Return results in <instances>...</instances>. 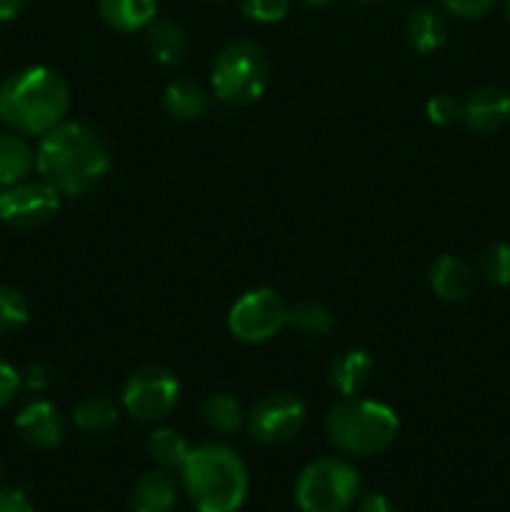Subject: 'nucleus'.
Returning <instances> with one entry per match:
<instances>
[{
    "label": "nucleus",
    "mask_w": 510,
    "mask_h": 512,
    "mask_svg": "<svg viewBox=\"0 0 510 512\" xmlns=\"http://www.w3.org/2000/svg\"><path fill=\"white\" fill-rule=\"evenodd\" d=\"M110 153L103 138L85 123H60L40 135L35 170L60 195H83L105 178Z\"/></svg>",
    "instance_id": "obj_1"
},
{
    "label": "nucleus",
    "mask_w": 510,
    "mask_h": 512,
    "mask_svg": "<svg viewBox=\"0 0 510 512\" xmlns=\"http://www.w3.org/2000/svg\"><path fill=\"white\" fill-rule=\"evenodd\" d=\"M70 105L63 75L33 65L0 85V120L20 135H45L65 120Z\"/></svg>",
    "instance_id": "obj_2"
},
{
    "label": "nucleus",
    "mask_w": 510,
    "mask_h": 512,
    "mask_svg": "<svg viewBox=\"0 0 510 512\" xmlns=\"http://www.w3.org/2000/svg\"><path fill=\"white\" fill-rule=\"evenodd\" d=\"M180 485L195 512H238L250 490L248 468L233 448L203 443L180 465Z\"/></svg>",
    "instance_id": "obj_3"
},
{
    "label": "nucleus",
    "mask_w": 510,
    "mask_h": 512,
    "mask_svg": "<svg viewBox=\"0 0 510 512\" xmlns=\"http://www.w3.org/2000/svg\"><path fill=\"white\" fill-rule=\"evenodd\" d=\"M400 420L393 408L368 398H343L325 418L328 440L345 455L370 458L380 455L395 443Z\"/></svg>",
    "instance_id": "obj_4"
},
{
    "label": "nucleus",
    "mask_w": 510,
    "mask_h": 512,
    "mask_svg": "<svg viewBox=\"0 0 510 512\" xmlns=\"http://www.w3.org/2000/svg\"><path fill=\"white\" fill-rule=\"evenodd\" d=\"M210 83L223 103H255L270 83L268 55L253 40H233L215 55Z\"/></svg>",
    "instance_id": "obj_5"
},
{
    "label": "nucleus",
    "mask_w": 510,
    "mask_h": 512,
    "mask_svg": "<svg viewBox=\"0 0 510 512\" xmlns=\"http://www.w3.org/2000/svg\"><path fill=\"white\" fill-rule=\"evenodd\" d=\"M360 495V473L340 458H318L300 470L295 503L303 512H345Z\"/></svg>",
    "instance_id": "obj_6"
},
{
    "label": "nucleus",
    "mask_w": 510,
    "mask_h": 512,
    "mask_svg": "<svg viewBox=\"0 0 510 512\" xmlns=\"http://www.w3.org/2000/svg\"><path fill=\"white\" fill-rule=\"evenodd\" d=\"M288 325V305L275 290L255 288L240 295L228 313V330L243 343H265Z\"/></svg>",
    "instance_id": "obj_7"
},
{
    "label": "nucleus",
    "mask_w": 510,
    "mask_h": 512,
    "mask_svg": "<svg viewBox=\"0 0 510 512\" xmlns=\"http://www.w3.org/2000/svg\"><path fill=\"white\" fill-rule=\"evenodd\" d=\"M180 400V383L170 370L148 365V368L135 370L123 385V408L128 415L155 423V420L168 418Z\"/></svg>",
    "instance_id": "obj_8"
},
{
    "label": "nucleus",
    "mask_w": 510,
    "mask_h": 512,
    "mask_svg": "<svg viewBox=\"0 0 510 512\" xmlns=\"http://www.w3.org/2000/svg\"><path fill=\"white\" fill-rule=\"evenodd\" d=\"M60 208V193L53 185L40 180H20V183L0 188V220L10 228L33 230L50 223Z\"/></svg>",
    "instance_id": "obj_9"
},
{
    "label": "nucleus",
    "mask_w": 510,
    "mask_h": 512,
    "mask_svg": "<svg viewBox=\"0 0 510 512\" xmlns=\"http://www.w3.org/2000/svg\"><path fill=\"white\" fill-rule=\"evenodd\" d=\"M305 425V405L293 393H270L248 413V433L263 445L293 440Z\"/></svg>",
    "instance_id": "obj_10"
},
{
    "label": "nucleus",
    "mask_w": 510,
    "mask_h": 512,
    "mask_svg": "<svg viewBox=\"0 0 510 512\" xmlns=\"http://www.w3.org/2000/svg\"><path fill=\"white\" fill-rule=\"evenodd\" d=\"M15 428L25 443L40 450L58 448L65 438L63 415L48 400H30L28 405H23L15 418Z\"/></svg>",
    "instance_id": "obj_11"
},
{
    "label": "nucleus",
    "mask_w": 510,
    "mask_h": 512,
    "mask_svg": "<svg viewBox=\"0 0 510 512\" xmlns=\"http://www.w3.org/2000/svg\"><path fill=\"white\" fill-rule=\"evenodd\" d=\"M510 118V93L498 85L473 90L463 103V120L475 133H495Z\"/></svg>",
    "instance_id": "obj_12"
},
{
    "label": "nucleus",
    "mask_w": 510,
    "mask_h": 512,
    "mask_svg": "<svg viewBox=\"0 0 510 512\" xmlns=\"http://www.w3.org/2000/svg\"><path fill=\"white\" fill-rule=\"evenodd\" d=\"M180 480L173 470L158 468L140 475L130 490V512H173L178 503Z\"/></svg>",
    "instance_id": "obj_13"
},
{
    "label": "nucleus",
    "mask_w": 510,
    "mask_h": 512,
    "mask_svg": "<svg viewBox=\"0 0 510 512\" xmlns=\"http://www.w3.org/2000/svg\"><path fill=\"white\" fill-rule=\"evenodd\" d=\"M430 290L445 303H460L475 288V273L458 255H440L428 270Z\"/></svg>",
    "instance_id": "obj_14"
},
{
    "label": "nucleus",
    "mask_w": 510,
    "mask_h": 512,
    "mask_svg": "<svg viewBox=\"0 0 510 512\" xmlns=\"http://www.w3.org/2000/svg\"><path fill=\"white\" fill-rule=\"evenodd\" d=\"M405 35L418 53H433V50L443 48L448 40V23L440 10L420 5L405 20Z\"/></svg>",
    "instance_id": "obj_15"
},
{
    "label": "nucleus",
    "mask_w": 510,
    "mask_h": 512,
    "mask_svg": "<svg viewBox=\"0 0 510 512\" xmlns=\"http://www.w3.org/2000/svg\"><path fill=\"white\" fill-rule=\"evenodd\" d=\"M145 43H148V53L153 55L155 63L165 65V68L183 63L185 53H188V38L173 20H153L145 28Z\"/></svg>",
    "instance_id": "obj_16"
},
{
    "label": "nucleus",
    "mask_w": 510,
    "mask_h": 512,
    "mask_svg": "<svg viewBox=\"0 0 510 512\" xmlns=\"http://www.w3.org/2000/svg\"><path fill=\"white\" fill-rule=\"evenodd\" d=\"M373 375V358L365 350H343L330 365V383L340 395L350 398L365 388Z\"/></svg>",
    "instance_id": "obj_17"
},
{
    "label": "nucleus",
    "mask_w": 510,
    "mask_h": 512,
    "mask_svg": "<svg viewBox=\"0 0 510 512\" xmlns=\"http://www.w3.org/2000/svg\"><path fill=\"white\" fill-rule=\"evenodd\" d=\"M105 23L123 33L148 28L158 15V0H98Z\"/></svg>",
    "instance_id": "obj_18"
},
{
    "label": "nucleus",
    "mask_w": 510,
    "mask_h": 512,
    "mask_svg": "<svg viewBox=\"0 0 510 512\" xmlns=\"http://www.w3.org/2000/svg\"><path fill=\"white\" fill-rule=\"evenodd\" d=\"M163 108L175 120H198L208 113L210 95L200 83L188 78L173 80L163 93Z\"/></svg>",
    "instance_id": "obj_19"
},
{
    "label": "nucleus",
    "mask_w": 510,
    "mask_h": 512,
    "mask_svg": "<svg viewBox=\"0 0 510 512\" xmlns=\"http://www.w3.org/2000/svg\"><path fill=\"white\" fill-rule=\"evenodd\" d=\"M35 168V150L20 133H0V188L20 183Z\"/></svg>",
    "instance_id": "obj_20"
},
{
    "label": "nucleus",
    "mask_w": 510,
    "mask_h": 512,
    "mask_svg": "<svg viewBox=\"0 0 510 512\" xmlns=\"http://www.w3.org/2000/svg\"><path fill=\"white\" fill-rule=\"evenodd\" d=\"M120 410L105 395H88V398L80 400L73 410V420L83 433H108L118 425Z\"/></svg>",
    "instance_id": "obj_21"
},
{
    "label": "nucleus",
    "mask_w": 510,
    "mask_h": 512,
    "mask_svg": "<svg viewBox=\"0 0 510 512\" xmlns=\"http://www.w3.org/2000/svg\"><path fill=\"white\" fill-rule=\"evenodd\" d=\"M200 420H203L213 433L230 435L235 433V430H240L245 415L238 400L230 398L228 393H213L200 403Z\"/></svg>",
    "instance_id": "obj_22"
},
{
    "label": "nucleus",
    "mask_w": 510,
    "mask_h": 512,
    "mask_svg": "<svg viewBox=\"0 0 510 512\" xmlns=\"http://www.w3.org/2000/svg\"><path fill=\"white\" fill-rule=\"evenodd\" d=\"M148 448L150 460H153L158 468H168V470H180L183 460L188 458L190 448L188 440L173 428H158L148 435Z\"/></svg>",
    "instance_id": "obj_23"
},
{
    "label": "nucleus",
    "mask_w": 510,
    "mask_h": 512,
    "mask_svg": "<svg viewBox=\"0 0 510 512\" xmlns=\"http://www.w3.org/2000/svg\"><path fill=\"white\" fill-rule=\"evenodd\" d=\"M288 325L298 333L310 335V338H320V335L333 330V313L323 303L300 300L293 308H288Z\"/></svg>",
    "instance_id": "obj_24"
},
{
    "label": "nucleus",
    "mask_w": 510,
    "mask_h": 512,
    "mask_svg": "<svg viewBox=\"0 0 510 512\" xmlns=\"http://www.w3.org/2000/svg\"><path fill=\"white\" fill-rule=\"evenodd\" d=\"M30 318V305L20 290L0 283V335L15 333Z\"/></svg>",
    "instance_id": "obj_25"
},
{
    "label": "nucleus",
    "mask_w": 510,
    "mask_h": 512,
    "mask_svg": "<svg viewBox=\"0 0 510 512\" xmlns=\"http://www.w3.org/2000/svg\"><path fill=\"white\" fill-rule=\"evenodd\" d=\"M480 275L488 283L510 285V243H493L480 255Z\"/></svg>",
    "instance_id": "obj_26"
},
{
    "label": "nucleus",
    "mask_w": 510,
    "mask_h": 512,
    "mask_svg": "<svg viewBox=\"0 0 510 512\" xmlns=\"http://www.w3.org/2000/svg\"><path fill=\"white\" fill-rule=\"evenodd\" d=\"M240 10L258 23H278L288 15L290 0H238Z\"/></svg>",
    "instance_id": "obj_27"
},
{
    "label": "nucleus",
    "mask_w": 510,
    "mask_h": 512,
    "mask_svg": "<svg viewBox=\"0 0 510 512\" xmlns=\"http://www.w3.org/2000/svg\"><path fill=\"white\" fill-rule=\"evenodd\" d=\"M425 113H428V120L435 125H453L455 120L463 118V103L458 98L448 93L433 95L425 105Z\"/></svg>",
    "instance_id": "obj_28"
},
{
    "label": "nucleus",
    "mask_w": 510,
    "mask_h": 512,
    "mask_svg": "<svg viewBox=\"0 0 510 512\" xmlns=\"http://www.w3.org/2000/svg\"><path fill=\"white\" fill-rule=\"evenodd\" d=\"M445 5V10L463 20H478L485 18L490 10L495 8L498 0H440Z\"/></svg>",
    "instance_id": "obj_29"
},
{
    "label": "nucleus",
    "mask_w": 510,
    "mask_h": 512,
    "mask_svg": "<svg viewBox=\"0 0 510 512\" xmlns=\"http://www.w3.org/2000/svg\"><path fill=\"white\" fill-rule=\"evenodd\" d=\"M20 385H23V380H20L18 370L5 363V360H0V410L13 403Z\"/></svg>",
    "instance_id": "obj_30"
},
{
    "label": "nucleus",
    "mask_w": 510,
    "mask_h": 512,
    "mask_svg": "<svg viewBox=\"0 0 510 512\" xmlns=\"http://www.w3.org/2000/svg\"><path fill=\"white\" fill-rule=\"evenodd\" d=\"M20 380H23L25 388L33 390V393H45V390L53 385L55 375H53V370H50L45 363H33V365H28V368H25V373L20 375Z\"/></svg>",
    "instance_id": "obj_31"
},
{
    "label": "nucleus",
    "mask_w": 510,
    "mask_h": 512,
    "mask_svg": "<svg viewBox=\"0 0 510 512\" xmlns=\"http://www.w3.org/2000/svg\"><path fill=\"white\" fill-rule=\"evenodd\" d=\"M0 512H35L28 495L15 488L0 490Z\"/></svg>",
    "instance_id": "obj_32"
},
{
    "label": "nucleus",
    "mask_w": 510,
    "mask_h": 512,
    "mask_svg": "<svg viewBox=\"0 0 510 512\" xmlns=\"http://www.w3.org/2000/svg\"><path fill=\"white\" fill-rule=\"evenodd\" d=\"M358 512H395L388 495L368 493L358 500Z\"/></svg>",
    "instance_id": "obj_33"
},
{
    "label": "nucleus",
    "mask_w": 510,
    "mask_h": 512,
    "mask_svg": "<svg viewBox=\"0 0 510 512\" xmlns=\"http://www.w3.org/2000/svg\"><path fill=\"white\" fill-rule=\"evenodd\" d=\"M25 0H0V23H5V20H13L15 15L23 10Z\"/></svg>",
    "instance_id": "obj_34"
},
{
    "label": "nucleus",
    "mask_w": 510,
    "mask_h": 512,
    "mask_svg": "<svg viewBox=\"0 0 510 512\" xmlns=\"http://www.w3.org/2000/svg\"><path fill=\"white\" fill-rule=\"evenodd\" d=\"M303 3L310 8H325V5H330V0H303Z\"/></svg>",
    "instance_id": "obj_35"
},
{
    "label": "nucleus",
    "mask_w": 510,
    "mask_h": 512,
    "mask_svg": "<svg viewBox=\"0 0 510 512\" xmlns=\"http://www.w3.org/2000/svg\"><path fill=\"white\" fill-rule=\"evenodd\" d=\"M505 15H508V20H510V0H505Z\"/></svg>",
    "instance_id": "obj_36"
},
{
    "label": "nucleus",
    "mask_w": 510,
    "mask_h": 512,
    "mask_svg": "<svg viewBox=\"0 0 510 512\" xmlns=\"http://www.w3.org/2000/svg\"><path fill=\"white\" fill-rule=\"evenodd\" d=\"M365 3H373V0H365Z\"/></svg>",
    "instance_id": "obj_37"
},
{
    "label": "nucleus",
    "mask_w": 510,
    "mask_h": 512,
    "mask_svg": "<svg viewBox=\"0 0 510 512\" xmlns=\"http://www.w3.org/2000/svg\"><path fill=\"white\" fill-rule=\"evenodd\" d=\"M0 475H3V470H0Z\"/></svg>",
    "instance_id": "obj_38"
}]
</instances>
